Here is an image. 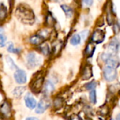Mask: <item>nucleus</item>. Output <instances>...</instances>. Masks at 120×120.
I'll return each instance as SVG.
<instances>
[{
	"label": "nucleus",
	"mask_w": 120,
	"mask_h": 120,
	"mask_svg": "<svg viewBox=\"0 0 120 120\" xmlns=\"http://www.w3.org/2000/svg\"><path fill=\"white\" fill-rule=\"evenodd\" d=\"M16 18L22 23L32 25L34 22L35 16L32 8L26 4H19L15 11Z\"/></svg>",
	"instance_id": "nucleus-1"
},
{
	"label": "nucleus",
	"mask_w": 120,
	"mask_h": 120,
	"mask_svg": "<svg viewBox=\"0 0 120 120\" xmlns=\"http://www.w3.org/2000/svg\"><path fill=\"white\" fill-rule=\"evenodd\" d=\"M101 58L102 60L107 64L108 66H110L112 68H117L120 65V62L118 58L116 57L115 55L110 54L108 52L103 53L101 55Z\"/></svg>",
	"instance_id": "nucleus-2"
},
{
	"label": "nucleus",
	"mask_w": 120,
	"mask_h": 120,
	"mask_svg": "<svg viewBox=\"0 0 120 120\" xmlns=\"http://www.w3.org/2000/svg\"><path fill=\"white\" fill-rule=\"evenodd\" d=\"M103 77L108 82L114 81L117 77L116 68L107 65L103 70Z\"/></svg>",
	"instance_id": "nucleus-3"
},
{
	"label": "nucleus",
	"mask_w": 120,
	"mask_h": 120,
	"mask_svg": "<svg viewBox=\"0 0 120 120\" xmlns=\"http://www.w3.org/2000/svg\"><path fill=\"white\" fill-rule=\"evenodd\" d=\"M51 101L47 97H43L39 102V103L37 105V109L36 112L38 114H41L44 112L47 108L50 106Z\"/></svg>",
	"instance_id": "nucleus-4"
},
{
	"label": "nucleus",
	"mask_w": 120,
	"mask_h": 120,
	"mask_svg": "<svg viewBox=\"0 0 120 120\" xmlns=\"http://www.w3.org/2000/svg\"><path fill=\"white\" fill-rule=\"evenodd\" d=\"M105 38V34L103 30L101 29H96L92 34L91 41L94 44H101L102 43Z\"/></svg>",
	"instance_id": "nucleus-5"
},
{
	"label": "nucleus",
	"mask_w": 120,
	"mask_h": 120,
	"mask_svg": "<svg viewBox=\"0 0 120 120\" xmlns=\"http://www.w3.org/2000/svg\"><path fill=\"white\" fill-rule=\"evenodd\" d=\"M14 79L15 82L19 84H24L27 82V75L24 70L17 69L14 73Z\"/></svg>",
	"instance_id": "nucleus-6"
},
{
	"label": "nucleus",
	"mask_w": 120,
	"mask_h": 120,
	"mask_svg": "<svg viewBox=\"0 0 120 120\" xmlns=\"http://www.w3.org/2000/svg\"><path fill=\"white\" fill-rule=\"evenodd\" d=\"M39 63V59L34 53H30L27 56V64L30 68L37 67Z\"/></svg>",
	"instance_id": "nucleus-7"
},
{
	"label": "nucleus",
	"mask_w": 120,
	"mask_h": 120,
	"mask_svg": "<svg viewBox=\"0 0 120 120\" xmlns=\"http://www.w3.org/2000/svg\"><path fill=\"white\" fill-rule=\"evenodd\" d=\"M120 45V41L117 38H114L113 39L111 40V41L108 44V53L112 54V55H116V53H117L119 50Z\"/></svg>",
	"instance_id": "nucleus-8"
},
{
	"label": "nucleus",
	"mask_w": 120,
	"mask_h": 120,
	"mask_svg": "<svg viewBox=\"0 0 120 120\" xmlns=\"http://www.w3.org/2000/svg\"><path fill=\"white\" fill-rule=\"evenodd\" d=\"M0 113L5 118H9L11 116V108L7 101H4L0 105Z\"/></svg>",
	"instance_id": "nucleus-9"
},
{
	"label": "nucleus",
	"mask_w": 120,
	"mask_h": 120,
	"mask_svg": "<svg viewBox=\"0 0 120 120\" xmlns=\"http://www.w3.org/2000/svg\"><path fill=\"white\" fill-rule=\"evenodd\" d=\"M44 84V78L43 77H38L34 82L33 83L32 86H31V89L34 93H39L43 88V85Z\"/></svg>",
	"instance_id": "nucleus-10"
},
{
	"label": "nucleus",
	"mask_w": 120,
	"mask_h": 120,
	"mask_svg": "<svg viewBox=\"0 0 120 120\" xmlns=\"http://www.w3.org/2000/svg\"><path fill=\"white\" fill-rule=\"evenodd\" d=\"M25 103L26 106L31 110L35 108V107L37 106V101L34 98V97L32 96V94H27L25 96Z\"/></svg>",
	"instance_id": "nucleus-11"
},
{
	"label": "nucleus",
	"mask_w": 120,
	"mask_h": 120,
	"mask_svg": "<svg viewBox=\"0 0 120 120\" xmlns=\"http://www.w3.org/2000/svg\"><path fill=\"white\" fill-rule=\"evenodd\" d=\"M44 41L45 39L40 34H35L30 38V42L33 45H41Z\"/></svg>",
	"instance_id": "nucleus-12"
},
{
	"label": "nucleus",
	"mask_w": 120,
	"mask_h": 120,
	"mask_svg": "<svg viewBox=\"0 0 120 120\" xmlns=\"http://www.w3.org/2000/svg\"><path fill=\"white\" fill-rule=\"evenodd\" d=\"M54 89H55V87H54V85L53 84L52 82L47 81L45 83L44 86V92L46 95L51 94L54 91Z\"/></svg>",
	"instance_id": "nucleus-13"
},
{
	"label": "nucleus",
	"mask_w": 120,
	"mask_h": 120,
	"mask_svg": "<svg viewBox=\"0 0 120 120\" xmlns=\"http://www.w3.org/2000/svg\"><path fill=\"white\" fill-rule=\"evenodd\" d=\"M92 69L91 67L89 65L86 66V68L84 69L83 74H82V79H89L92 77Z\"/></svg>",
	"instance_id": "nucleus-14"
},
{
	"label": "nucleus",
	"mask_w": 120,
	"mask_h": 120,
	"mask_svg": "<svg viewBox=\"0 0 120 120\" xmlns=\"http://www.w3.org/2000/svg\"><path fill=\"white\" fill-rule=\"evenodd\" d=\"M96 47L94 44V43H89L86 47L85 49V53L88 57H91L94 55V53L95 51Z\"/></svg>",
	"instance_id": "nucleus-15"
},
{
	"label": "nucleus",
	"mask_w": 120,
	"mask_h": 120,
	"mask_svg": "<svg viewBox=\"0 0 120 120\" xmlns=\"http://www.w3.org/2000/svg\"><path fill=\"white\" fill-rule=\"evenodd\" d=\"M61 8L63 9V12L65 13V15L68 17V18H71L73 15V10L71 7H70L68 5H65V4H63V5H61Z\"/></svg>",
	"instance_id": "nucleus-16"
},
{
	"label": "nucleus",
	"mask_w": 120,
	"mask_h": 120,
	"mask_svg": "<svg viewBox=\"0 0 120 120\" xmlns=\"http://www.w3.org/2000/svg\"><path fill=\"white\" fill-rule=\"evenodd\" d=\"M7 16V8L4 4H0V22L5 20Z\"/></svg>",
	"instance_id": "nucleus-17"
},
{
	"label": "nucleus",
	"mask_w": 120,
	"mask_h": 120,
	"mask_svg": "<svg viewBox=\"0 0 120 120\" xmlns=\"http://www.w3.org/2000/svg\"><path fill=\"white\" fill-rule=\"evenodd\" d=\"M56 23V20L51 15V13H49L46 17V25L48 27H53Z\"/></svg>",
	"instance_id": "nucleus-18"
},
{
	"label": "nucleus",
	"mask_w": 120,
	"mask_h": 120,
	"mask_svg": "<svg viewBox=\"0 0 120 120\" xmlns=\"http://www.w3.org/2000/svg\"><path fill=\"white\" fill-rule=\"evenodd\" d=\"M53 103L54 108L56 109V110H59V109H60L63 106L64 101H63V99L62 98L58 97V98H56L54 99Z\"/></svg>",
	"instance_id": "nucleus-19"
},
{
	"label": "nucleus",
	"mask_w": 120,
	"mask_h": 120,
	"mask_svg": "<svg viewBox=\"0 0 120 120\" xmlns=\"http://www.w3.org/2000/svg\"><path fill=\"white\" fill-rule=\"evenodd\" d=\"M81 40H82L81 36L78 34H75L70 39V44L73 46H77L81 43Z\"/></svg>",
	"instance_id": "nucleus-20"
},
{
	"label": "nucleus",
	"mask_w": 120,
	"mask_h": 120,
	"mask_svg": "<svg viewBox=\"0 0 120 120\" xmlns=\"http://www.w3.org/2000/svg\"><path fill=\"white\" fill-rule=\"evenodd\" d=\"M25 91V86H18L16 87L13 91V94L15 97H20L22 94L23 92Z\"/></svg>",
	"instance_id": "nucleus-21"
},
{
	"label": "nucleus",
	"mask_w": 120,
	"mask_h": 120,
	"mask_svg": "<svg viewBox=\"0 0 120 120\" xmlns=\"http://www.w3.org/2000/svg\"><path fill=\"white\" fill-rule=\"evenodd\" d=\"M39 49H40L41 52L44 55H45V56L49 55V53H50L49 46V45L46 44H41L40 45V46H39Z\"/></svg>",
	"instance_id": "nucleus-22"
},
{
	"label": "nucleus",
	"mask_w": 120,
	"mask_h": 120,
	"mask_svg": "<svg viewBox=\"0 0 120 120\" xmlns=\"http://www.w3.org/2000/svg\"><path fill=\"white\" fill-rule=\"evenodd\" d=\"M89 99L91 103L96 104V92L95 89L91 90L90 94H89Z\"/></svg>",
	"instance_id": "nucleus-23"
},
{
	"label": "nucleus",
	"mask_w": 120,
	"mask_h": 120,
	"mask_svg": "<svg viewBox=\"0 0 120 120\" xmlns=\"http://www.w3.org/2000/svg\"><path fill=\"white\" fill-rule=\"evenodd\" d=\"M6 62L9 66V68L11 69V70H14V69H17V66L15 65V63L13 62V60L9 57V56H7L6 57Z\"/></svg>",
	"instance_id": "nucleus-24"
},
{
	"label": "nucleus",
	"mask_w": 120,
	"mask_h": 120,
	"mask_svg": "<svg viewBox=\"0 0 120 120\" xmlns=\"http://www.w3.org/2000/svg\"><path fill=\"white\" fill-rule=\"evenodd\" d=\"M8 51L10 52V53H19L20 51V49H15L14 47V46L13 45V44H10L9 46H8V49H7Z\"/></svg>",
	"instance_id": "nucleus-25"
},
{
	"label": "nucleus",
	"mask_w": 120,
	"mask_h": 120,
	"mask_svg": "<svg viewBox=\"0 0 120 120\" xmlns=\"http://www.w3.org/2000/svg\"><path fill=\"white\" fill-rule=\"evenodd\" d=\"M96 86V83L93 81V82H89L87 83L86 85H85V87L86 89L88 90H94Z\"/></svg>",
	"instance_id": "nucleus-26"
},
{
	"label": "nucleus",
	"mask_w": 120,
	"mask_h": 120,
	"mask_svg": "<svg viewBox=\"0 0 120 120\" xmlns=\"http://www.w3.org/2000/svg\"><path fill=\"white\" fill-rule=\"evenodd\" d=\"M6 42V37L3 34H0V47L4 46Z\"/></svg>",
	"instance_id": "nucleus-27"
},
{
	"label": "nucleus",
	"mask_w": 120,
	"mask_h": 120,
	"mask_svg": "<svg viewBox=\"0 0 120 120\" xmlns=\"http://www.w3.org/2000/svg\"><path fill=\"white\" fill-rule=\"evenodd\" d=\"M84 1V3L87 5V6H91L94 3V0H83Z\"/></svg>",
	"instance_id": "nucleus-28"
},
{
	"label": "nucleus",
	"mask_w": 120,
	"mask_h": 120,
	"mask_svg": "<svg viewBox=\"0 0 120 120\" xmlns=\"http://www.w3.org/2000/svg\"><path fill=\"white\" fill-rule=\"evenodd\" d=\"M70 120H81L80 119V117L78 116V115H72L71 117H70Z\"/></svg>",
	"instance_id": "nucleus-29"
},
{
	"label": "nucleus",
	"mask_w": 120,
	"mask_h": 120,
	"mask_svg": "<svg viewBox=\"0 0 120 120\" xmlns=\"http://www.w3.org/2000/svg\"><path fill=\"white\" fill-rule=\"evenodd\" d=\"M26 120H39L38 118H37V117H28V118H27Z\"/></svg>",
	"instance_id": "nucleus-30"
},
{
	"label": "nucleus",
	"mask_w": 120,
	"mask_h": 120,
	"mask_svg": "<svg viewBox=\"0 0 120 120\" xmlns=\"http://www.w3.org/2000/svg\"><path fill=\"white\" fill-rule=\"evenodd\" d=\"M116 120H120V114L117 115V116L116 117Z\"/></svg>",
	"instance_id": "nucleus-31"
},
{
	"label": "nucleus",
	"mask_w": 120,
	"mask_h": 120,
	"mask_svg": "<svg viewBox=\"0 0 120 120\" xmlns=\"http://www.w3.org/2000/svg\"><path fill=\"white\" fill-rule=\"evenodd\" d=\"M1 32H3V30L0 27V34H1Z\"/></svg>",
	"instance_id": "nucleus-32"
},
{
	"label": "nucleus",
	"mask_w": 120,
	"mask_h": 120,
	"mask_svg": "<svg viewBox=\"0 0 120 120\" xmlns=\"http://www.w3.org/2000/svg\"><path fill=\"white\" fill-rule=\"evenodd\" d=\"M90 120V119H88V120Z\"/></svg>",
	"instance_id": "nucleus-33"
},
{
	"label": "nucleus",
	"mask_w": 120,
	"mask_h": 120,
	"mask_svg": "<svg viewBox=\"0 0 120 120\" xmlns=\"http://www.w3.org/2000/svg\"><path fill=\"white\" fill-rule=\"evenodd\" d=\"M0 57H1V55H0Z\"/></svg>",
	"instance_id": "nucleus-34"
},
{
	"label": "nucleus",
	"mask_w": 120,
	"mask_h": 120,
	"mask_svg": "<svg viewBox=\"0 0 120 120\" xmlns=\"http://www.w3.org/2000/svg\"></svg>",
	"instance_id": "nucleus-35"
},
{
	"label": "nucleus",
	"mask_w": 120,
	"mask_h": 120,
	"mask_svg": "<svg viewBox=\"0 0 120 120\" xmlns=\"http://www.w3.org/2000/svg\"></svg>",
	"instance_id": "nucleus-36"
}]
</instances>
